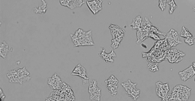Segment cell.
Segmentation results:
<instances>
[{
	"label": "cell",
	"mask_w": 195,
	"mask_h": 101,
	"mask_svg": "<svg viewBox=\"0 0 195 101\" xmlns=\"http://www.w3.org/2000/svg\"><path fill=\"white\" fill-rule=\"evenodd\" d=\"M70 36L75 47L95 45L92 30L86 31L82 29H79Z\"/></svg>",
	"instance_id": "1"
},
{
	"label": "cell",
	"mask_w": 195,
	"mask_h": 101,
	"mask_svg": "<svg viewBox=\"0 0 195 101\" xmlns=\"http://www.w3.org/2000/svg\"><path fill=\"white\" fill-rule=\"evenodd\" d=\"M7 76L10 83H17L23 84L31 80L30 73L25 67L9 71L7 73Z\"/></svg>",
	"instance_id": "2"
},
{
	"label": "cell",
	"mask_w": 195,
	"mask_h": 101,
	"mask_svg": "<svg viewBox=\"0 0 195 101\" xmlns=\"http://www.w3.org/2000/svg\"><path fill=\"white\" fill-rule=\"evenodd\" d=\"M191 89L183 85H177L175 86L170 94L169 100L186 101L188 100L191 95Z\"/></svg>",
	"instance_id": "3"
},
{
	"label": "cell",
	"mask_w": 195,
	"mask_h": 101,
	"mask_svg": "<svg viewBox=\"0 0 195 101\" xmlns=\"http://www.w3.org/2000/svg\"><path fill=\"white\" fill-rule=\"evenodd\" d=\"M109 29L112 35L111 47L113 48V49H116L119 47L121 41L124 37L125 31L121 28L115 24H111Z\"/></svg>",
	"instance_id": "4"
},
{
	"label": "cell",
	"mask_w": 195,
	"mask_h": 101,
	"mask_svg": "<svg viewBox=\"0 0 195 101\" xmlns=\"http://www.w3.org/2000/svg\"><path fill=\"white\" fill-rule=\"evenodd\" d=\"M137 83H133L131 80L121 83V86L125 90L126 94L131 97L134 100H137L140 96V90L137 89Z\"/></svg>",
	"instance_id": "5"
},
{
	"label": "cell",
	"mask_w": 195,
	"mask_h": 101,
	"mask_svg": "<svg viewBox=\"0 0 195 101\" xmlns=\"http://www.w3.org/2000/svg\"><path fill=\"white\" fill-rule=\"evenodd\" d=\"M156 94L158 97H161L162 101H168L170 95L168 94L170 87L168 83H164L160 81H158L156 83Z\"/></svg>",
	"instance_id": "6"
},
{
	"label": "cell",
	"mask_w": 195,
	"mask_h": 101,
	"mask_svg": "<svg viewBox=\"0 0 195 101\" xmlns=\"http://www.w3.org/2000/svg\"><path fill=\"white\" fill-rule=\"evenodd\" d=\"M88 92L90 95V100L93 101H100L101 96V89L98 86V82L93 80L90 82L88 87Z\"/></svg>",
	"instance_id": "7"
},
{
	"label": "cell",
	"mask_w": 195,
	"mask_h": 101,
	"mask_svg": "<svg viewBox=\"0 0 195 101\" xmlns=\"http://www.w3.org/2000/svg\"><path fill=\"white\" fill-rule=\"evenodd\" d=\"M71 75L74 76H78L80 77L83 79V84H86L89 82V77L87 76V70L84 68V67H83L80 64H78L72 72Z\"/></svg>",
	"instance_id": "8"
},
{
	"label": "cell",
	"mask_w": 195,
	"mask_h": 101,
	"mask_svg": "<svg viewBox=\"0 0 195 101\" xmlns=\"http://www.w3.org/2000/svg\"><path fill=\"white\" fill-rule=\"evenodd\" d=\"M63 82L62 81L59 76L56 73L53 75L51 78H49L48 79V84L50 87L54 90H60L63 87Z\"/></svg>",
	"instance_id": "9"
},
{
	"label": "cell",
	"mask_w": 195,
	"mask_h": 101,
	"mask_svg": "<svg viewBox=\"0 0 195 101\" xmlns=\"http://www.w3.org/2000/svg\"><path fill=\"white\" fill-rule=\"evenodd\" d=\"M103 0H92L86 2L87 5L93 15H96L102 10Z\"/></svg>",
	"instance_id": "10"
},
{
	"label": "cell",
	"mask_w": 195,
	"mask_h": 101,
	"mask_svg": "<svg viewBox=\"0 0 195 101\" xmlns=\"http://www.w3.org/2000/svg\"><path fill=\"white\" fill-rule=\"evenodd\" d=\"M175 52L176 49L170 50L167 54V58L171 63H177L178 62L181 61V60L179 59V58L182 59L183 57L185 56L184 53L179 51V50H177V53H175Z\"/></svg>",
	"instance_id": "11"
},
{
	"label": "cell",
	"mask_w": 195,
	"mask_h": 101,
	"mask_svg": "<svg viewBox=\"0 0 195 101\" xmlns=\"http://www.w3.org/2000/svg\"><path fill=\"white\" fill-rule=\"evenodd\" d=\"M179 75L182 81H187L195 75V69L191 65L184 70L179 72Z\"/></svg>",
	"instance_id": "12"
},
{
	"label": "cell",
	"mask_w": 195,
	"mask_h": 101,
	"mask_svg": "<svg viewBox=\"0 0 195 101\" xmlns=\"http://www.w3.org/2000/svg\"><path fill=\"white\" fill-rule=\"evenodd\" d=\"M101 48H102V52L99 53V56L102 59H103L106 62L113 63L114 62V58L116 57V54L114 52V50H112L110 53H107L104 47H102Z\"/></svg>",
	"instance_id": "13"
},
{
	"label": "cell",
	"mask_w": 195,
	"mask_h": 101,
	"mask_svg": "<svg viewBox=\"0 0 195 101\" xmlns=\"http://www.w3.org/2000/svg\"><path fill=\"white\" fill-rule=\"evenodd\" d=\"M9 50V47L7 43L5 41L3 42L0 45V56L3 59H6Z\"/></svg>",
	"instance_id": "14"
},
{
	"label": "cell",
	"mask_w": 195,
	"mask_h": 101,
	"mask_svg": "<svg viewBox=\"0 0 195 101\" xmlns=\"http://www.w3.org/2000/svg\"><path fill=\"white\" fill-rule=\"evenodd\" d=\"M41 1L42 2V4L39 6L38 7L34 8V11L36 14L42 15L43 13H45L47 11V8H48L47 3L46 2L45 0H41Z\"/></svg>",
	"instance_id": "15"
},
{
	"label": "cell",
	"mask_w": 195,
	"mask_h": 101,
	"mask_svg": "<svg viewBox=\"0 0 195 101\" xmlns=\"http://www.w3.org/2000/svg\"><path fill=\"white\" fill-rule=\"evenodd\" d=\"M166 36H168V37H171L172 38L174 39L176 41H177L179 43V44H182V42L180 40V35L179 34L178 32L175 30L174 29H171L167 33V35Z\"/></svg>",
	"instance_id": "16"
},
{
	"label": "cell",
	"mask_w": 195,
	"mask_h": 101,
	"mask_svg": "<svg viewBox=\"0 0 195 101\" xmlns=\"http://www.w3.org/2000/svg\"><path fill=\"white\" fill-rule=\"evenodd\" d=\"M142 21H143V20H142L141 16L139 15L137 16L135 19H134L133 21L131 24V27L133 29H135V30L139 29L140 27H141Z\"/></svg>",
	"instance_id": "17"
},
{
	"label": "cell",
	"mask_w": 195,
	"mask_h": 101,
	"mask_svg": "<svg viewBox=\"0 0 195 101\" xmlns=\"http://www.w3.org/2000/svg\"><path fill=\"white\" fill-rule=\"evenodd\" d=\"M106 85H118V80L114 75H111L105 81Z\"/></svg>",
	"instance_id": "18"
},
{
	"label": "cell",
	"mask_w": 195,
	"mask_h": 101,
	"mask_svg": "<svg viewBox=\"0 0 195 101\" xmlns=\"http://www.w3.org/2000/svg\"><path fill=\"white\" fill-rule=\"evenodd\" d=\"M107 88L112 96H115L117 94L118 85H107Z\"/></svg>",
	"instance_id": "19"
},
{
	"label": "cell",
	"mask_w": 195,
	"mask_h": 101,
	"mask_svg": "<svg viewBox=\"0 0 195 101\" xmlns=\"http://www.w3.org/2000/svg\"><path fill=\"white\" fill-rule=\"evenodd\" d=\"M179 35H180V37H181L184 38L193 37V35L190 32V31L187 28H185V27H184V26H183L182 27V30H181V33H179Z\"/></svg>",
	"instance_id": "20"
},
{
	"label": "cell",
	"mask_w": 195,
	"mask_h": 101,
	"mask_svg": "<svg viewBox=\"0 0 195 101\" xmlns=\"http://www.w3.org/2000/svg\"><path fill=\"white\" fill-rule=\"evenodd\" d=\"M167 4L170 6V10H169V13L173 14L175 10V9L177 7V4H176L174 0H170L169 2L167 3Z\"/></svg>",
	"instance_id": "21"
},
{
	"label": "cell",
	"mask_w": 195,
	"mask_h": 101,
	"mask_svg": "<svg viewBox=\"0 0 195 101\" xmlns=\"http://www.w3.org/2000/svg\"><path fill=\"white\" fill-rule=\"evenodd\" d=\"M137 44L141 43L143 41H144L146 38H147V37H145L143 34H142V33L138 30L137 31Z\"/></svg>",
	"instance_id": "22"
},
{
	"label": "cell",
	"mask_w": 195,
	"mask_h": 101,
	"mask_svg": "<svg viewBox=\"0 0 195 101\" xmlns=\"http://www.w3.org/2000/svg\"><path fill=\"white\" fill-rule=\"evenodd\" d=\"M167 3V0H159V7L162 12H164L166 9Z\"/></svg>",
	"instance_id": "23"
},
{
	"label": "cell",
	"mask_w": 195,
	"mask_h": 101,
	"mask_svg": "<svg viewBox=\"0 0 195 101\" xmlns=\"http://www.w3.org/2000/svg\"><path fill=\"white\" fill-rule=\"evenodd\" d=\"M151 31L156 33V34L158 35H162V36H164V37H166V33H164V32H162L161 31L159 30V29H158L157 27L152 26H151Z\"/></svg>",
	"instance_id": "24"
},
{
	"label": "cell",
	"mask_w": 195,
	"mask_h": 101,
	"mask_svg": "<svg viewBox=\"0 0 195 101\" xmlns=\"http://www.w3.org/2000/svg\"><path fill=\"white\" fill-rule=\"evenodd\" d=\"M184 42L188 44V45H193L195 43V38L193 37H188V38H184Z\"/></svg>",
	"instance_id": "25"
},
{
	"label": "cell",
	"mask_w": 195,
	"mask_h": 101,
	"mask_svg": "<svg viewBox=\"0 0 195 101\" xmlns=\"http://www.w3.org/2000/svg\"><path fill=\"white\" fill-rule=\"evenodd\" d=\"M148 38H153V40H157V41H160L162 39L159 37V36L157 34H156V33L152 32V31H150V33H149V35H148Z\"/></svg>",
	"instance_id": "26"
},
{
	"label": "cell",
	"mask_w": 195,
	"mask_h": 101,
	"mask_svg": "<svg viewBox=\"0 0 195 101\" xmlns=\"http://www.w3.org/2000/svg\"><path fill=\"white\" fill-rule=\"evenodd\" d=\"M70 1V0H60V3L62 6L68 7Z\"/></svg>",
	"instance_id": "27"
},
{
	"label": "cell",
	"mask_w": 195,
	"mask_h": 101,
	"mask_svg": "<svg viewBox=\"0 0 195 101\" xmlns=\"http://www.w3.org/2000/svg\"><path fill=\"white\" fill-rule=\"evenodd\" d=\"M5 97H6V96H5L2 89H0V99H1V101H3Z\"/></svg>",
	"instance_id": "28"
},
{
	"label": "cell",
	"mask_w": 195,
	"mask_h": 101,
	"mask_svg": "<svg viewBox=\"0 0 195 101\" xmlns=\"http://www.w3.org/2000/svg\"><path fill=\"white\" fill-rule=\"evenodd\" d=\"M193 10L194 12H195V7H194L193 8Z\"/></svg>",
	"instance_id": "29"
},
{
	"label": "cell",
	"mask_w": 195,
	"mask_h": 101,
	"mask_svg": "<svg viewBox=\"0 0 195 101\" xmlns=\"http://www.w3.org/2000/svg\"><path fill=\"white\" fill-rule=\"evenodd\" d=\"M194 76H195V75H194ZM194 82H195V78H194Z\"/></svg>",
	"instance_id": "30"
}]
</instances>
